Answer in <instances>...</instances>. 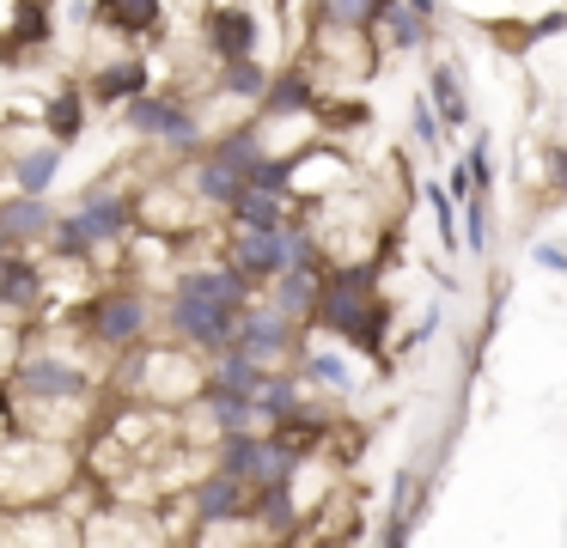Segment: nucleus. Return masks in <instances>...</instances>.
I'll use <instances>...</instances> for the list:
<instances>
[{"instance_id": "f257e3e1", "label": "nucleus", "mask_w": 567, "mask_h": 548, "mask_svg": "<svg viewBox=\"0 0 567 548\" xmlns=\"http://www.w3.org/2000/svg\"><path fill=\"white\" fill-rule=\"evenodd\" d=\"M318 329L336 335L342 348H360L379 360L384 353V299H379V268L372 262H330L323 275Z\"/></svg>"}, {"instance_id": "f03ea898", "label": "nucleus", "mask_w": 567, "mask_h": 548, "mask_svg": "<svg viewBox=\"0 0 567 548\" xmlns=\"http://www.w3.org/2000/svg\"><path fill=\"white\" fill-rule=\"evenodd\" d=\"M92 384H99V372L80 353L50 348V353H31V360H13V372H7V409H31V402L43 414L80 409V402H92Z\"/></svg>"}, {"instance_id": "7ed1b4c3", "label": "nucleus", "mask_w": 567, "mask_h": 548, "mask_svg": "<svg viewBox=\"0 0 567 548\" xmlns=\"http://www.w3.org/2000/svg\"><path fill=\"white\" fill-rule=\"evenodd\" d=\"M128 231H135V201H128L123 189H111V183H104V189H92L86 201H80V214H68L62 226H55V256H99L104 244H116V238H128Z\"/></svg>"}, {"instance_id": "20e7f679", "label": "nucleus", "mask_w": 567, "mask_h": 548, "mask_svg": "<svg viewBox=\"0 0 567 548\" xmlns=\"http://www.w3.org/2000/svg\"><path fill=\"white\" fill-rule=\"evenodd\" d=\"M80 329H86L92 348H141V335L153 329V299L141 287H128V280L104 287V292H92Z\"/></svg>"}, {"instance_id": "39448f33", "label": "nucleus", "mask_w": 567, "mask_h": 548, "mask_svg": "<svg viewBox=\"0 0 567 548\" xmlns=\"http://www.w3.org/2000/svg\"><path fill=\"white\" fill-rule=\"evenodd\" d=\"M238 323H245V317L220 311V304H202V299H184V292H172V304H165V329H172V341L189 353H233Z\"/></svg>"}, {"instance_id": "423d86ee", "label": "nucleus", "mask_w": 567, "mask_h": 548, "mask_svg": "<svg viewBox=\"0 0 567 548\" xmlns=\"http://www.w3.org/2000/svg\"><path fill=\"white\" fill-rule=\"evenodd\" d=\"M189 518H196V530H233V524H250L257 518V487L238 482V475L208 469L196 487H189Z\"/></svg>"}, {"instance_id": "0eeeda50", "label": "nucleus", "mask_w": 567, "mask_h": 548, "mask_svg": "<svg viewBox=\"0 0 567 548\" xmlns=\"http://www.w3.org/2000/svg\"><path fill=\"white\" fill-rule=\"evenodd\" d=\"M172 292H184V299H202V304H220V311H233V317H250V311H257V280H245L233 262L184 268Z\"/></svg>"}, {"instance_id": "6e6552de", "label": "nucleus", "mask_w": 567, "mask_h": 548, "mask_svg": "<svg viewBox=\"0 0 567 548\" xmlns=\"http://www.w3.org/2000/svg\"><path fill=\"white\" fill-rule=\"evenodd\" d=\"M123 122L135 134H147V141H172L177 153H189V146H202V128H196V116H189L177 97H165V92H153V97H141V104H128L123 110Z\"/></svg>"}, {"instance_id": "1a4fd4ad", "label": "nucleus", "mask_w": 567, "mask_h": 548, "mask_svg": "<svg viewBox=\"0 0 567 548\" xmlns=\"http://www.w3.org/2000/svg\"><path fill=\"white\" fill-rule=\"evenodd\" d=\"M293 317L287 311H275V304H257V311L238 323V348L233 353H245V360H257V365H275V360H287L293 353Z\"/></svg>"}, {"instance_id": "9d476101", "label": "nucleus", "mask_w": 567, "mask_h": 548, "mask_svg": "<svg viewBox=\"0 0 567 548\" xmlns=\"http://www.w3.org/2000/svg\"><path fill=\"white\" fill-rule=\"evenodd\" d=\"M208 49L220 55V68L257 61V19L245 7H214L208 12Z\"/></svg>"}, {"instance_id": "9b49d317", "label": "nucleus", "mask_w": 567, "mask_h": 548, "mask_svg": "<svg viewBox=\"0 0 567 548\" xmlns=\"http://www.w3.org/2000/svg\"><path fill=\"white\" fill-rule=\"evenodd\" d=\"M99 104H141V97H153V68L141 55H128V61H104L99 73H92V85H86Z\"/></svg>"}, {"instance_id": "f8f14e48", "label": "nucleus", "mask_w": 567, "mask_h": 548, "mask_svg": "<svg viewBox=\"0 0 567 548\" xmlns=\"http://www.w3.org/2000/svg\"><path fill=\"white\" fill-rule=\"evenodd\" d=\"M55 226H62V219H55L50 201H38V195H7V201H0V231H7V250H25L31 238H55Z\"/></svg>"}, {"instance_id": "ddd939ff", "label": "nucleus", "mask_w": 567, "mask_h": 548, "mask_svg": "<svg viewBox=\"0 0 567 548\" xmlns=\"http://www.w3.org/2000/svg\"><path fill=\"white\" fill-rule=\"evenodd\" d=\"M159 0H92V19L104 24L111 37H128V43H141V37L159 31Z\"/></svg>"}, {"instance_id": "4468645a", "label": "nucleus", "mask_w": 567, "mask_h": 548, "mask_svg": "<svg viewBox=\"0 0 567 548\" xmlns=\"http://www.w3.org/2000/svg\"><path fill=\"white\" fill-rule=\"evenodd\" d=\"M55 177H62V146L55 141L31 146V153H13V195H38V201H50Z\"/></svg>"}, {"instance_id": "2eb2a0df", "label": "nucleus", "mask_w": 567, "mask_h": 548, "mask_svg": "<svg viewBox=\"0 0 567 548\" xmlns=\"http://www.w3.org/2000/svg\"><path fill=\"white\" fill-rule=\"evenodd\" d=\"M245 189H250V183L238 177L233 165L208 158V153H202V158H196V170H189V195H196V201H208V207H226V214L238 207V195H245Z\"/></svg>"}, {"instance_id": "dca6fc26", "label": "nucleus", "mask_w": 567, "mask_h": 548, "mask_svg": "<svg viewBox=\"0 0 567 548\" xmlns=\"http://www.w3.org/2000/svg\"><path fill=\"white\" fill-rule=\"evenodd\" d=\"M86 85H55L50 97H43V128L55 134V146H74L80 128H86Z\"/></svg>"}, {"instance_id": "f3484780", "label": "nucleus", "mask_w": 567, "mask_h": 548, "mask_svg": "<svg viewBox=\"0 0 567 548\" xmlns=\"http://www.w3.org/2000/svg\"><path fill=\"white\" fill-rule=\"evenodd\" d=\"M43 287H50V280L25 262V250H7V262H0V304H7L13 317H25L31 304L43 299Z\"/></svg>"}, {"instance_id": "a211bd4d", "label": "nucleus", "mask_w": 567, "mask_h": 548, "mask_svg": "<svg viewBox=\"0 0 567 548\" xmlns=\"http://www.w3.org/2000/svg\"><path fill=\"white\" fill-rule=\"evenodd\" d=\"M55 37V7L50 0H19L13 7V37H7V61H25V49H43Z\"/></svg>"}, {"instance_id": "6ab92c4d", "label": "nucleus", "mask_w": 567, "mask_h": 548, "mask_svg": "<svg viewBox=\"0 0 567 548\" xmlns=\"http://www.w3.org/2000/svg\"><path fill=\"white\" fill-rule=\"evenodd\" d=\"M262 110H269V116H306V110H318V73H311V68L275 73V85H269V97H262Z\"/></svg>"}, {"instance_id": "aec40b11", "label": "nucleus", "mask_w": 567, "mask_h": 548, "mask_svg": "<svg viewBox=\"0 0 567 548\" xmlns=\"http://www.w3.org/2000/svg\"><path fill=\"white\" fill-rule=\"evenodd\" d=\"M257 414L269 426L306 414V372H269V384H262V396H257Z\"/></svg>"}, {"instance_id": "412c9836", "label": "nucleus", "mask_w": 567, "mask_h": 548, "mask_svg": "<svg viewBox=\"0 0 567 548\" xmlns=\"http://www.w3.org/2000/svg\"><path fill=\"white\" fill-rule=\"evenodd\" d=\"M202 414L220 426V438H226V433H257V421H262L250 396H233V390H214V384L202 390Z\"/></svg>"}, {"instance_id": "4be33fe9", "label": "nucleus", "mask_w": 567, "mask_h": 548, "mask_svg": "<svg viewBox=\"0 0 567 548\" xmlns=\"http://www.w3.org/2000/svg\"><path fill=\"white\" fill-rule=\"evenodd\" d=\"M287 195H262V189H245L233 207V226L238 231H287Z\"/></svg>"}, {"instance_id": "5701e85b", "label": "nucleus", "mask_w": 567, "mask_h": 548, "mask_svg": "<svg viewBox=\"0 0 567 548\" xmlns=\"http://www.w3.org/2000/svg\"><path fill=\"white\" fill-rule=\"evenodd\" d=\"M208 384H214V390H233V396H250V402H257V396H262V384H269V365L245 360V353H220V360H214V372H208Z\"/></svg>"}, {"instance_id": "b1692460", "label": "nucleus", "mask_w": 567, "mask_h": 548, "mask_svg": "<svg viewBox=\"0 0 567 548\" xmlns=\"http://www.w3.org/2000/svg\"><path fill=\"white\" fill-rule=\"evenodd\" d=\"M208 158H220V165H233L238 177L250 183V170H257L262 158H269V153H262V128H226L220 141L208 146Z\"/></svg>"}, {"instance_id": "393cba45", "label": "nucleus", "mask_w": 567, "mask_h": 548, "mask_svg": "<svg viewBox=\"0 0 567 548\" xmlns=\"http://www.w3.org/2000/svg\"><path fill=\"white\" fill-rule=\"evenodd\" d=\"M299 372H306L318 390H336V396H348V390H354V360H348V353H336V348H311L306 360H299Z\"/></svg>"}, {"instance_id": "a878e982", "label": "nucleus", "mask_w": 567, "mask_h": 548, "mask_svg": "<svg viewBox=\"0 0 567 548\" xmlns=\"http://www.w3.org/2000/svg\"><path fill=\"white\" fill-rule=\"evenodd\" d=\"M379 31L391 37V49H421V43H427V19H421V12H409V0H384Z\"/></svg>"}, {"instance_id": "bb28decb", "label": "nucleus", "mask_w": 567, "mask_h": 548, "mask_svg": "<svg viewBox=\"0 0 567 548\" xmlns=\"http://www.w3.org/2000/svg\"><path fill=\"white\" fill-rule=\"evenodd\" d=\"M257 524H269L275 536H281V530H293V524H299L293 482H269V487H257Z\"/></svg>"}, {"instance_id": "cd10ccee", "label": "nucleus", "mask_w": 567, "mask_h": 548, "mask_svg": "<svg viewBox=\"0 0 567 548\" xmlns=\"http://www.w3.org/2000/svg\"><path fill=\"white\" fill-rule=\"evenodd\" d=\"M427 97L440 104V122H445V128H464V122H470V97H464V85H457V68H433Z\"/></svg>"}, {"instance_id": "c85d7f7f", "label": "nucleus", "mask_w": 567, "mask_h": 548, "mask_svg": "<svg viewBox=\"0 0 567 548\" xmlns=\"http://www.w3.org/2000/svg\"><path fill=\"white\" fill-rule=\"evenodd\" d=\"M379 12H384V0H323V19L336 24V31H379Z\"/></svg>"}, {"instance_id": "c756f323", "label": "nucleus", "mask_w": 567, "mask_h": 548, "mask_svg": "<svg viewBox=\"0 0 567 548\" xmlns=\"http://www.w3.org/2000/svg\"><path fill=\"white\" fill-rule=\"evenodd\" d=\"M226 97H269V85H275V73H262V61H238V68H226Z\"/></svg>"}, {"instance_id": "7c9ffc66", "label": "nucleus", "mask_w": 567, "mask_h": 548, "mask_svg": "<svg viewBox=\"0 0 567 548\" xmlns=\"http://www.w3.org/2000/svg\"><path fill=\"white\" fill-rule=\"evenodd\" d=\"M427 207H433V219H440V244L457 250V244H464V219H457L452 189H445V183H427Z\"/></svg>"}, {"instance_id": "2f4dec72", "label": "nucleus", "mask_w": 567, "mask_h": 548, "mask_svg": "<svg viewBox=\"0 0 567 548\" xmlns=\"http://www.w3.org/2000/svg\"><path fill=\"white\" fill-rule=\"evenodd\" d=\"M250 189H262V195H287V201H293V158H262V165L250 170Z\"/></svg>"}, {"instance_id": "473e14b6", "label": "nucleus", "mask_w": 567, "mask_h": 548, "mask_svg": "<svg viewBox=\"0 0 567 548\" xmlns=\"http://www.w3.org/2000/svg\"><path fill=\"white\" fill-rule=\"evenodd\" d=\"M488 238H494V231H488V195H476V201H464V244H470V250H488Z\"/></svg>"}, {"instance_id": "72a5a7b5", "label": "nucleus", "mask_w": 567, "mask_h": 548, "mask_svg": "<svg viewBox=\"0 0 567 548\" xmlns=\"http://www.w3.org/2000/svg\"><path fill=\"white\" fill-rule=\"evenodd\" d=\"M409 128H415L421 146H440L452 128H440V116H433V97H415V110H409Z\"/></svg>"}, {"instance_id": "f704fd0d", "label": "nucleus", "mask_w": 567, "mask_h": 548, "mask_svg": "<svg viewBox=\"0 0 567 548\" xmlns=\"http://www.w3.org/2000/svg\"><path fill=\"white\" fill-rule=\"evenodd\" d=\"M464 165H470V183H476V195H488V183H494V153H488V134H482V141H470Z\"/></svg>"}, {"instance_id": "c9c22d12", "label": "nucleus", "mask_w": 567, "mask_h": 548, "mask_svg": "<svg viewBox=\"0 0 567 548\" xmlns=\"http://www.w3.org/2000/svg\"><path fill=\"white\" fill-rule=\"evenodd\" d=\"M409 530H415V518H391L379 536V548H409Z\"/></svg>"}, {"instance_id": "e433bc0d", "label": "nucleus", "mask_w": 567, "mask_h": 548, "mask_svg": "<svg viewBox=\"0 0 567 548\" xmlns=\"http://www.w3.org/2000/svg\"><path fill=\"white\" fill-rule=\"evenodd\" d=\"M530 256H537L543 268H555V275H567V244H537Z\"/></svg>"}, {"instance_id": "4c0bfd02", "label": "nucleus", "mask_w": 567, "mask_h": 548, "mask_svg": "<svg viewBox=\"0 0 567 548\" xmlns=\"http://www.w3.org/2000/svg\"><path fill=\"white\" fill-rule=\"evenodd\" d=\"M549 183L555 195H567V146H549Z\"/></svg>"}, {"instance_id": "58836bf2", "label": "nucleus", "mask_w": 567, "mask_h": 548, "mask_svg": "<svg viewBox=\"0 0 567 548\" xmlns=\"http://www.w3.org/2000/svg\"><path fill=\"white\" fill-rule=\"evenodd\" d=\"M409 12H421V19H440V0H409Z\"/></svg>"}, {"instance_id": "ea45409f", "label": "nucleus", "mask_w": 567, "mask_h": 548, "mask_svg": "<svg viewBox=\"0 0 567 548\" xmlns=\"http://www.w3.org/2000/svg\"><path fill=\"white\" fill-rule=\"evenodd\" d=\"M269 548H293V542H269Z\"/></svg>"}, {"instance_id": "a19ab883", "label": "nucleus", "mask_w": 567, "mask_h": 548, "mask_svg": "<svg viewBox=\"0 0 567 548\" xmlns=\"http://www.w3.org/2000/svg\"><path fill=\"white\" fill-rule=\"evenodd\" d=\"M561 7H567V0H561Z\"/></svg>"}]
</instances>
